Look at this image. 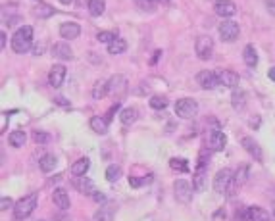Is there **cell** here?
<instances>
[{
  "label": "cell",
  "mask_w": 275,
  "mask_h": 221,
  "mask_svg": "<svg viewBox=\"0 0 275 221\" xmlns=\"http://www.w3.org/2000/svg\"><path fill=\"white\" fill-rule=\"evenodd\" d=\"M31 43H33V27L29 25L20 27L12 37V48L16 54H25L31 48Z\"/></svg>",
  "instance_id": "6da1fadb"
},
{
  "label": "cell",
  "mask_w": 275,
  "mask_h": 221,
  "mask_svg": "<svg viewBox=\"0 0 275 221\" xmlns=\"http://www.w3.org/2000/svg\"><path fill=\"white\" fill-rule=\"evenodd\" d=\"M37 200H39V194H37V193H31V194L23 196L22 200H18L16 206H14V216H16L18 220L29 218V216L35 212V208H37Z\"/></svg>",
  "instance_id": "7a4b0ae2"
},
{
  "label": "cell",
  "mask_w": 275,
  "mask_h": 221,
  "mask_svg": "<svg viewBox=\"0 0 275 221\" xmlns=\"http://www.w3.org/2000/svg\"><path fill=\"white\" fill-rule=\"evenodd\" d=\"M175 113H177L179 117H183V119L194 117V115L198 113V104H196V100H192V98H181V100H177V102H175Z\"/></svg>",
  "instance_id": "3957f363"
},
{
  "label": "cell",
  "mask_w": 275,
  "mask_h": 221,
  "mask_svg": "<svg viewBox=\"0 0 275 221\" xmlns=\"http://www.w3.org/2000/svg\"><path fill=\"white\" fill-rule=\"evenodd\" d=\"M233 171L227 169V167H223V169H220L216 177H214V191L216 193H220V194H225L227 193V189H229L231 181H233Z\"/></svg>",
  "instance_id": "277c9868"
},
{
  "label": "cell",
  "mask_w": 275,
  "mask_h": 221,
  "mask_svg": "<svg viewBox=\"0 0 275 221\" xmlns=\"http://www.w3.org/2000/svg\"><path fill=\"white\" fill-rule=\"evenodd\" d=\"M194 50H196V56L200 60H210L212 54H214V41H212V37L210 35L198 37L196 43H194Z\"/></svg>",
  "instance_id": "5b68a950"
},
{
  "label": "cell",
  "mask_w": 275,
  "mask_h": 221,
  "mask_svg": "<svg viewBox=\"0 0 275 221\" xmlns=\"http://www.w3.org/2000/svg\"><path fill=\"white\" fill-rule=\"evenodd\" d=\"M206 144L210 150L220 152V150L225 148V144H227V137L220 131V129H210L206 135Z\"/></svg>",
  "instance_id": "8992f818"
},
{
  "label": "cell",
  "mask_w": 275,
  "mask_h": 221,
  "mask_svg": "<svg viewBox=\"0 0 275 221\" xmlns=\"http://www.w3.org/2000/svg\"><path fill=\"white\" fill-rule=\"evenodd\" d=\"M239 33H241V27L239 23L231 22V20H225V22L220 25V35L225 43H233L239 39Z\"/></svg>",
  "instance_id": "52a82bcc"
},
{
  "label": "cell",
  "mask_w": 275,
  "mask_h": 221,
  "mask_svg": "<svg viewBox=\"0 0 275 221\" xmlns=\"http://www.w3.org/2000/svg\"><path fill=\"white\" fill-rule=\"evenodd\" d=\"M192 189H194V187H191L185 179H179V181H175V183H173L175 198L179 200L181 204H189V202H191V198H192Z\"/></svg>",
  "instance_id": "ba28073f"
},
{
  "label": "cell",
  "mask_w": 275,
  "mask_h": 221,
  "mask_svg": "<svg viewBox=\"0 0 275 221\" xmlns=\"http://www.w3.org/2000/svg\"><path fill=\"white\" fill-rule=\"evenodd\" d=\"M206 162L200 158V162H198V167H196V171H194V175H192V187H194V191L196 193H202L204 189H206Z\"/></svg>",
  "instance_id": "9c48e42d"
},
{
  "label": "cell",
  "mask_w": 275,
  "mask_h": 221,
  "mask_svg": "<svg viewBox=\"0 0 275 221\" xmlns=\"http://www.w3.org/2000/svg\"><path fill=\"white\" fill-rule=\"evenodd\" d=\"M196 81H198V85L202 88H206V90H212V88L220 87V77H218V73H214V71H200L198 75H196Z\"/></svg>",
  "instance_id": "30bf717a"
},
{
  "label": "cell",
  "mask_w": 275,
  "mask_h": 221,
  "mask_svg": "<svg viewBox=\"0 0 275 221\" xmlns=\"http://www.w3.org/2000/svg\"><path fill=\"white\" fill-rule=\"evenodd\" d=\"M108 92L114 94L115 98L123 96L127 92V79L123 75H114L110 81H108Z\"/></svg>",
  "instance_id": "8fae6325"
},
{
  "label": "cell",
  "mask_w": 275,
  "mask_h": 221,
  "mask_svg": "<svg viewBox=\"0 0 275 221\" xmlns=\"http://www.w3.org/2000/svg\"><path fill=\"white\" fill-rule=\"evenodd\" d=\"M64 79H66V67L62 66V64H56V66L50 67V71H48V83H50V87L54 88L62 87Z\"/></svg>",
  "instance_id": "7c38bea8"
},
{
  "label": "cell",
  "mask_w": 275,
  "mask_h": 221,
  "mask_svg": "<svg viewBox=\"0 0 275 221\" xmlns=\"http://www.w3.org/2000/svg\"><path fill=\"white\" fill-rule=\"evenodd\" d=\"M241 144H243V148H245L248 154L252 156L256 162H264V152H262L260 144L254 140L252 137H245V138L241 140Z\"/></svg>",
  "instance_id": "4fadbf2b"
},
{
  "label": "cell",
  "mask_w": 275,
  "mask_h": 221,
  "mask_svg": "<svg viewBox=\"0 0 275 221\" xmlns=\"http://www.w3.org/2000/svg\"><path fill=\"white\" fill-rule=\"evenodd\" d=\"M216 14L218 16H221V18H233L235 14H237V4L235 2H231V0H220L218 4H216Z\"/></svg>",
  "instance_id": "5bb4252c"
},
{
  "label": "cell",
  "mask_w": 275,
  "mask_h": 221,
  "mask_svg": "<svg viewBox=\"0 0 275 221\" xmlns=\"http://www.w3.org/2000/svg\"><path fill=\"white\" fill-rule=\"evenodd\" d=\"M75 187H77V191H79L81 194H87V196H94V193H98L96 187H94V183H92L89 177H85V175L77 177Z\"/></svg>",
  "instance_id": "9a60e30c"
},
{
  "label": "cell",
  "mask_w": 275,
  "mask_h": 221,
  "mask_svg": "<svg viewBox=\"0 0 275 221\" xmlns=\"http://www.w3.org/2000/svg\"><path fill=\"white\" fill-rule=\"evenodd\" d=\"M218 77H220V85H223V87L235 88L239 85V75L235 71H231V69H221L218 73Z\"/></svg>",
  "instance_id": "2e32d148"
},
{
  "label": "cell",
  "mask_w": 275,
  "mask_h": 221,
  "mask_svg": "<svg viewBox=\"0 0 275 221\" xmlns=\"http://www.w3.org/2000/svg\"><path fill=\"white\" fill-rule=\"evenodd\" d=\"M60 35H62V39H77L79 35H81V27L77 25V23H62L60 25Z\"/></svg>",
  "instance_id": "e0dca14e"
},
{
  "label": "cell",
  "mask_w": 275,
  "mask_h": 221,
  "mask_svg": "<svg viewBox=\"0 0 275 221\" xmlns=\"http://www.w3.org/2000/svg\"><path fill=\"white\" fill-rule=\"evenodd\" d=\"M52 56L58 58V60H71L73 58V52H71L68 43H56L52 46Z\"/></svg>",
  "instance_id": "ac0fdd59"
},
{
  "label": "cell",
  "mask_w": 275,
  "mask_h": 221,
  "mask_svg": "<svg viewBox=\"0 0 275 221\" xmlns=\"http://www.w3.org/2000/svg\"><path fill=\"white\" fill-rule=\"evenodd\" d=\"M231 104L237 111H243L247 108V92L243 88H235L231 94Z\"/></svg>",
  "instance_id": "d6986e66"
},
{
  "label": "cell",
  "mask_w": 275,
  "mask_h": 221,
  "mask_svg": "<svg viewBox=\"0 0 275 221\" xmlns=\"http://www.w3.org/2000/svg\"><path fill=\"white\" fill-rule=\"evenodd\" d=\"M52 200H54V204L60 208V210H68L69 208V194L66 189H54V194H52Z\"/></svg>",
  "instance_id": "ffe728a7"
},
{
  "label": "cell",
  "mask_w": 275,
  "mask_h": 221,
  "mask_svg": "<svg viewBox=\"0 0 275 221\" xmlns=\"http://www.w3.org/2000/svg\"><path fill=\"white\" fill-rule=\"evenodd\" d=\"M89 167H91V162H89V158H79L73 166H71V175L75 177H83L87 171H89Z\"/></svg>",
  "instance_id": "44dd1931"
},
{
  "label": "cell",
  "mask_w": 275,
  "mask_h": 221,
  "mask_svg": "<svg viewBox=\"0 0 275 221\" xmlns=\"http://www.w3.org/2000/svg\"><path fill=\"white\" fill-rule=\"evenodd\" d=\"M91 129L98 135H106L108 133V117H102V115L91 117Z\"/></svg>",
  "instance_id": "7402d4cb"
},
{
  "label": "cell",
  "mask_w": 275,
  "mask_h": 221,
  "mask_svg": "<svg viewBox=\"0 0 275 221\" xmlns=\"http://www.w3.org/2000/svg\"><path fill=\"white\" fill-rule=\"evenodd\" d=\"M247 212H248V220L250 221H270V212L260 208V206H250Z\"/></svg>",
  "instance_id": "603a6c76"
},
{
  "label": "cell",
  "mask_w": 275,
  "mask_h": 221,
  "mask_svg": "<svg viewBox=\"0 0 275 221\" xmlns=\"http://www.w3.org/2000/svg\"><path fill=\"white\" fill-rule=\"evenodd\" d=\"M243 60L248 67H256L258 64V54H256V48L254 44H247L245 50H243Z\"/></svg>",
  "instance_id": "cb8c5ba5"
},
{
  "label": "cell",
  "mask_w": 275,
  "mask_h": 221,
  "mask_svg": "<svg viewBox=\"0 0 275 221\" xmlns=\"http://www.w3.org/2000/svg\"><path fill=\"white\" fill-rule=\"evenodd\" d=\"M56 164H58V160H56L54 154H45L39 160V167H41L45 173H50V171L56 167Z\"/></svg>",
  "instance_id": "d4e9b609"
},
{
  "label": "cell",
  "mask_w": 275,
  "mask_h": 221,
  "mask_svg": "<svg viewBox=\"0 0 275 221\" xmlns=\"http://www.w3.org/2000/svg\"><path fill=\"white\" fill-rule=\"evenodd\" d=\"M106 94H108V81H104V79L96 81L94 87H92V98L94 100H102Z\"/></svg>",
  "instance_id": "484cf974"
},
{
  "label": "cell",
  "mask_w": 275,
  "mask_h": 221,
  "mask_svg": "<svg viewBox=\"0 0 275 221\" xmlns=\"http://www.w3.org/2000/svg\"><path fill=\"white\" fill-rule=\"evenodd\" d=\"M106 10V0H89V14L92 18L102 16Z\"/></svg>",
  "instance_id": "4316f807"
},
{
  "label": "cell",
  "mask_w": 275,
  "mask_h": 221,
  "mask_svg": "<svg viewBox=\"0 0 275 221\" xmlns=\"http://www.w3.org/2000/svg\"><path fill=\"white\" fill-rule=\"evenodd\" d=\"M137 117H138L137 108H125V110L119 113V119H121L123 125H131V123H135Z\"/></svg>",
  "instance_id": "83f0119b"
},
{
  "label": "cell",
  "mask_w": 275,
  "mask_h": 221,
  "mask_svg": "<svg viewBox=\"0 0 275 221\" xmlns=\"http://www.w3.org/2000/svg\"><path fill=\"white\" fill-rule=\"evenodd\" d=\"M125 50H127V43L123 39H114L112 43L108 44V52L114 54V56L115 54H123Z\"/></svg>",
  "instance_id": "f1b7e54d"
},
{
  "label": "cell",
  "mask_w": 275,
  "mask_h": 221,
  "mask_svg": "<svg viewBox=\"0 0 275 221\" xmlns=\"http://www.w3.org/2000/svg\"><path fill=\"white\" fill-rule=\"evenodd\" d=\"M8 140H10V144H12L14 148H22L23 144H25V133L12 131L10 133V137H8Z\"/></svg>",
  "instance_id": "f546056e"
},
{
  "label": "cell",
  "mask_w": 275,
  "mask_h": 221,
  "mask_svg": "<svg viewBox=\"0 0 275 221\" xmlns=\"http://www.w3.org/2000/svg\"><path fill=\"white\" fill-rule=\"evenodd\" d=\"M112 216H114V210L110 206H104L94 214V221H112Z\"/></svg>",
  "instance_id": "4dcf8cb0"
},
{
  "label": "cell",
  "mask_w": 275,
  "mask_h": 221,
  "mask_svg": "<svg viewBox=\"0 0 275 221\" xmlns=\"http://www.w3.org/2000/svg\"><path fill=\"white\" fill-rule=\"evenodd\" d=\"M169 166H171V169L181 171V173L189 171V164H187V160H183V158H171L169 160Z\"/></svg>",
  "instance_id": "1f68e13d"
},
{
  "label": "cell",
  "mask_w": 275,
  "mask_h": 221,
  "mask_svg": "<svg viewBox=\"0 0 275 221\" xmlns=\"http://www.w3.org/2000/svg\"><path fill=\"white\" fill-rule=\"evenodd\" d=\"M33 14H35L37 18H50V16L54 14V8H50V6H46V4H39V6L33 10Z\"/></svg>",
  "instance_id": "d6a6232c"
},
{
  "label": "cell",
  "mask_w": 275,
  "mask_h": 221,
  "mask_svg": "<svg viewBox=\"0 0 275 221\" xmlns=\"http://www.w3.org/2000/svg\"><path fill=\"white\" fill-rule=\"evenodd\" d=\"M121 177V167L119 166H108V169H106V179L110 181V183H115L117 179Z\"/></svg>",
  "instance_id": "836d02e7"
},
{
  "label": "cell",
  "mask_w": 275,
  "mask_h": 221,
  "mask_svg": "<svg viewBox=\"0 0 275 221\" xmlns=\"http://www.w3.org/2000/svg\"><path fill=\"white\" fill-rule=\"evenodd\" d=\"M150 106H152L154 110H164V108L167 106V98H165V96H152V98H150Z\"/></svg>",
  "instance_id": "e575fe53"
},
{
  "label": "cell",
  "mask_w": 275,
  "mask_h": 221,
  "mask_svg": "<svg viewBox=\"0 0 275 221\" xmlns=\"http://www.w3.org/2000/svg\"><path fill=\"white\" fill-rule=\"evenodd\" d=\"M114 39H117V37H115L112 31H100V33L96 35V41H98V43H108L110 44Z\"/></svg>",
  "instance_id": "d590c367"
},
{
  "label": "cell",
  "mask_w": 275,
  "mask_h": 221,
  "mask_svg": "<svg viewBox=\"0 0 275 221\" xmlns=\"http://www.w3.org/2000/svg\"><path fill=\"white\" fill-rule=\"evenodd\" d=\"M135 4H137L138 8L142 10V12H154V0H135Z\"/></svg>",
  "instance_id": "8d00e7d4"
},
{
  "label": "cell",
  "mask_w": 275,
  "mask_h": 221,
  "mask_svg": "<svg viewBox=\"0 0 275 221\" xmlns=\"http://www.w3.org/2000/svg\"><path fill=\"white\" fill-rule=\"evenodd\" d=\"M247 175H248V169H247V167H241V169L235 173V177H233V179H235L239 185H243V183L247 181Z\"/></svg>",
  "instance_id": "74e56055"
},
{
  "label": "cell",
  "mask_w": 275,
  "mask_h": 221,
  "mask_svg": "<svg viewBox=\"0 0 275 221\" xmlns=\"http://www.w3.org/2000/svg\"><path fill=\"white\" fill-rule=\"evenodd\" d=\"M144 183H150V181H148V179H138V177H129V185H131V187H135V189L142 187Z\"/></svg>",
  "instance_id": "f35d334b"
},
{
  "label": "cell",
  "mask_w": 275,
  "mask_h": 221,
  "mask_svg": "<svg viewBox=\"0 0 275 221\" xmlns=\"http://www.w3.org/2000/svg\"><path fill=\"white\" fill-rule=\"evenodd\" d=\"M33 138H35V142H41V144H45V142L50 140V137H48L46 133H41V131L35 133V135H33Z\"/></svg>",
  "instance_id": "ab89813d"
},
{
  "label": "cell",
  "mask_w": 275,
  "mask_h": 221,
  "mask_svg": "<svg viewBox=\"0 0 275 221\" xmlns=\"http://www.w3.org/2000/svg\"><path fill=\"white\" fill-rule=\"evenodd\" d=\"M14 206V202H12V198H8V196H2V200H0V210L2 212H6L8 208H12Z\"/></svg>",
  "instance_id": "60d3db41"
},
{
  "label": "cell",
  "mask_w": 275,
  "mask_h": 221,
  "mask_svg": "<svg viewBox=\"0 0 275 221\" xmlns=\"http://www.w3.org/2000/svg\"><path fill=\"white\" fill-rule=\"evenodd\" d=\"M266 6H268V10L275 14V0H266Z\"/></svg>",
  "instance_id": "b9f144b4"
},
{
  "label": "cell",
  "mask_w": 275,
  "mask_h": 221,
  "mask_svg": "<svg viewBox=\"0 0 275 221\" xmlns=\"http://www.w3.org/2000/svg\"><path fill=\"white\" fill-rule=\"evenodd\" d=\"M92 198H94V202H104L106 196H104L102 193H94V196H92Z\"/></svg>",
  "instance_id": "7bdbcfd3"
},
{
  "label": "cell",
  "mask_w": 275,
  "mask_h": 221,
  "mask_svg": "<svg viewBox=\"0 0 275 221\" xmlns=\"http://www.w3.org/2000/svg\"><path fill=\"white\" fill-rule=\"evenodd\" d=\"M0 46H2V48H6V33H4V31L0 33Z\"/></svg>",
  "instance_id": "ee69618b"
},
{
  "label": "cell",
  "mask_w": 275,
  "mask_h": 221,
  "mask_svg": "<svg viewBox=\"0 0 275 221\" xmlns=\"http://www.w3.org/2000/svg\"><path fill=\"white\" fill-rule=\"evenodd\" d=\"M268 75H270V79H272V81H275V67H270Z\"/></svg>",
  "instance_id": "f6af8a7d"
},
{
  "label": "cell",
  "mask_w": 275,
  "mask_h": 221,
  "mask_svg": "<svg viewBox=\"0 0 275 221\" xmlns=\"http://www.w3.org/2000/svg\"><path fill=\"white\" fill-rule=\"evenodd\" d=\"M160 56H162V52L160 50H156V52H154V58H152V64H156V60H158Z\"/></svg>",
  "instance_id": "bcb514c9"
},
{
  "label": "cell",
  "mask_w": 275,
  "mask_h": 221,
  "mask_svg": "<svg viewBox=\"0 0 275 221\" xmlns=\"http://www.w3.org/2000/svg\"><path fill=\"white\" fill-rule=\"evenodd\" d=\"M250 125H252V127H258V125H260V119L256 117V121H250Z\"/></svg>",
  "instance_id": "7dc6e473"
},
{
  "label": "cell",
  "mask_w": 275,
  "mask_h": 221,
  "mask_svg": "<svg viewBox=\"0 0 275 221\" xmlns=\"http://www.w3.org/2000/svg\"><path fill=\"white\" fill-rule=\"evenodd\" d=\"M154 2H158V4H169V0H154Z\"/></svg>",
  "instance_id": "c3c4849f"
},
{
  "label": "cell",
  "mask_w": 275,
  "mask_h": 221,
  "mask_svg": "<svg viewBox=\"0 0 275 221\" xmlns=\"http://www.w3.org/2000/svg\"><path fill=\"white\" fill-rule=\"evenodd\" d=\"M60 2H62V4H66V6H69V4L73 2V0H60Z\"/></svg>",
  "instance_id": "681fc988"
}]
</instances>
